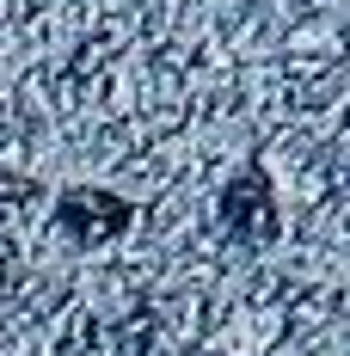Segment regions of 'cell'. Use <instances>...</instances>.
I'll list each match as a JSON object with an SVG mask.
<instances>
[{"mask_svg":"<svg viewBox=\"0 0 350 356\" xmlns=\"http://www.w3.org/2000/svg\"><path fill=\"white\" fill-rule=\"evenodd\" d=\"M221 209H228L240 240H271L277 234V203H271V178L264 172H240L234 191L221 197Z\"/></svg>","mask_w":350,"mask_h":356,"instance_id":"obj_1","label":"cell"},{"mask_svg":"<svg viewBox=\"0 0 350 356\" xmlns=\"http://www.w3.org/2000/svg\"><path fill=\"white\" fill-rule=\"evenodd\" d=\"M62 227H74V234H117L123 227V203L117 197H99V191H80V197H68L62 203Z\"/></svg>","mask_w":350,"mask_h":356,"instance_id":"obj_2","label":"cell"}]
</instances>
